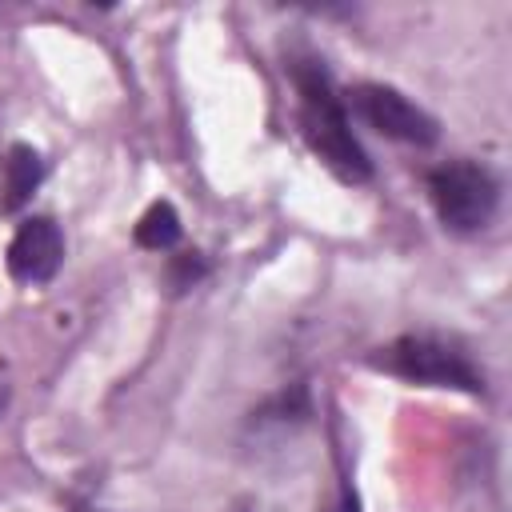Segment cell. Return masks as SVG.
<instances>
[{"instance_id": "10", "label": "cell", "mask_w": 512, "mask_h": 512, "mask_svg": "<svg viewBox=\"0 0 512 512\" xmlns=\"http://www.w3.org/2000/svg\"><path fill=\"white\" fill-rule=\"evenodd\" d=\"M0 408H4V388H0Z\"/></svg>"}, {"instance_id": "3", "label": "cell", "mask_w": 512, "mask_h": 512, "mask_svg": "<svg viewBox=\"0 0 512 512\" xmlns=\"http://www.w3.org/2000/svg\"><path fill=\"white\" fill-rule=\"evenodd\" d=\"M428 196L448 232H480L500 204L496 176L476 160H448L428 176Z\"/></svg>"}, {"instance_id": "6", "label": "cell", "mask_w": 512, "mask_h": 512, "mask_svg": "<svg viewBox=\"0 0 512 512\" xmlns=\"http://www.w3.org/2000/svg\"><path fill=\"white\" fill-rule=\"evenodd\" d=\"M40 180H44L40 152L32 144H12L8 160H4V200H0V208L16 212L20 204H28V196L40 188Z\"/></svg>"}, {"instance_id": "9", "label": "cell", "mask_w": 512, "mask_h": 512, "mask_svg": "<svg viewBox=\"0 0 512 512\" xmlns=\"http://www.w3.org/2000/svg\"><path fill=\"white\" fill-rule=\"evenodd\" d=\"M336 512H356V496H352L348 488L340 492V508H336Z\"/></svg>"}, {"instance_id": "8", "label": "cell", "mask_w": 512, "mask_h": 512, "mask_svg": "<svg viewBox=\"0 0 512 512\" xmlns=\"http://www.w3.org/2000/svg\"><path fill=\"white\" fill-rule=\"evenodd\" d=\"M204 260L196 256V252H180V256H172V272H168V280H172V288L176 292H184V288H192L200 276H204Z\"/></svg>"}, {"instance_id": "5", "label": "cell", "mask_w": 512, "mask_h": 512, "mask_svg": "<svg viewBox=\"0 0 512 512\" xmlns=\"http://www.w3.org/2000/svg\"><path fill=\"white\" fill-rule=\"evenodd\" d=\"M64 260V232L52 216H28L8 240L4 264L16 284H48Z\"/></svg>"}, {"instance_id": "7", "label": "cell", "mask_w": 512, "mask_h": 512, "mask_svg": "<svg viewBox=\"0 0 512 512\" xmlns=\"http://www.w3.org/2000/svg\"><path fill=\"white\" fill-rule=\"evenodd\" d=\"M136 244L148 248V252H168V248L180 244V216H176V208H172L168 200H156V204L140 216V224H136Z\"/></svg>"}, {"instance_id": "1", "label": "cell", "mask_w": 512, "mask_h": 512, "mask_svg": "<svg viewBox=\"0 0 512 512\" xmlns=\"http://www.w3.org/2000/svg\"><path fill=\"white\" fill-rule=\"evenodd\" d=\"M292 84L300 92V132L308 148L348 184L372 180V160L360 148L344 100L336 96V84L320 60H292Z\"/></svg>"}, {"instance_id": "4", "label": "cell", "mask_w": 512, "mask_h": 512, "mask_svg": "<svg viewBox=\"0 0 512 512\" xmlns=\"http://www.w3.org/2000/svg\"><path fill=\"white\" fill-rule=\"evenodd\" d=\"M352 108L388 140H404V144L428 148L440 136L436 120L420 104H412L404 92H396L388 84H356L352 88Z\"/></svg>"}, {"instance_id": "2", "label": "cell", "mask_w": 512, "mask_h": 512, "mask_svg": "<svg viewBox=\"0 0 512 512\" xmlns=\"http://www.w3.org/2000/svg\"><path fill=\"white\" fill-rule=\"evenodd\" d=\"M368 360H372V368H384L388 376H400L412 384L484 392V376L476 372V364L460 348H452L436 336H400V340L376 348Z\"/></svg>"}]
</instances>
